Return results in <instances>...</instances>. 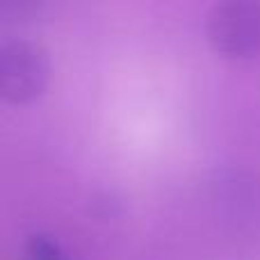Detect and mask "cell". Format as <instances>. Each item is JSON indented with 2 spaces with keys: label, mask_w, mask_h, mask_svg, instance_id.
<instances>
[{
  "label": "cell",
  "mask_w": 260,
  "mask_h": 260,
  "mask_svg": "<svg viewBox=\"0 0 260 260\" xmlns=\"http://www.w3.org/2000/svg\"><path fill=\"white\" fill-rule=\"evenodd\" d=\"M25 258L27 260H71L64 253V249L57 244V240H53L50 235L35 233L30 235L25 244Z\"/></svg>",
  "instance_id": "3957f363"
},
{
  "label": "cell",
  "mask_w": 260,
  "mask_h": 260,
  "mask_svg": "<svg viewBox=\"0 0 260 260\" xmlns=\"http://www.w3.org/2000/svg\"><path fill=\"white\" fill-rule=\"evenodd\" d=\"M50 62L44 46L9 39L0 46V94L9 103H27L48 85Z\"/></svg>",
  "instance_id": "6da1fadb"
},
{
  "label": "cell",
  "mask_w": 260,
  "mask_h": 260,
  "mask_svg": "<svg viewBox=\"0 0 260 260\" xmlns=\"http://www.w3.org/2000/svg\"><path fill=\"white\" fill-rule=\"evenodd\" d=\"M210 46L226 57H251L260 53V3L229 0L210 9L206 21Z\"/></svg>",
  "instance_id": "7a4b0ae2"
}]
</instances>
